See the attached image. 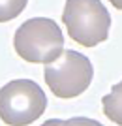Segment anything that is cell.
<instances>
[{"label": "cell", "instance_id": "1", "mask_svg": "<svg viewBox=\"0 0 122 126\" xmlns=\"http://www.w3.org/2000/svg\"><path fill=\"white\" fill-rule=\"evenodd\" d=\"M13 47L27 62L51 64L64 53V36L53 19L34 17L15 30Z\"/></svg>", "mask_w": 122, "mask_h": 126}, {"label": "cell", "instance_id": "2", "mask_svg": "<svg viewBox=\"0 0 122 126\" xmlns=\"http://www.w3.org/2000/svg\"><path fill=\"white\" fill-rule=\"evenodd\" d=\"M62 23L75 43L94 47L109 36L111 15L101 0H66Z\"/></svg>", "mask_w": 122, "mask_h": 126}, {"label": "cell", "instance_id": "3", "mask_svg": "<svg viewBox=\"0 0 122 126\" xmlns=\"http://www.w3.org/2000/svg\"><path fill=\"white\" fill-rule=\"evenodd\" d=\"M47 109V96L32 79H15L0 89V121L8 126H28Z\"/></svg>", "mask_w": 122, "mask_h": 126}, {"label": "cell", "instance_id": "4", "mask_svg": "<svg viewBox=\"0 0 122 126\" xmlns=\"http://www.w3.org/2000/svg\"><path fill=\"white\" fill-rule=\"evenodd\" d=\"M94 68L85 55L66 49L54 62L45 64L43 79L56 98L69 100L83 94L92 83Z\"/></svg>", "mask_w": 122, "mask_h": 126}, {"label": "cell", "instance_id": "5", "mask_svg": "<svg viewBox=\"0 0 122 126\" xmlns=\"http://www.w3.org/2000/svg\"><path fill=\"white\" fill-rule=\"evenodd\" d=\"M101 105H103V115L111 122L122 126V81L113 85L111 92L101 98Z\"/></svg>", "mask_w": 122, "mask_h": 126}, {"label": "cell", "instance_id": "6", "mask_svg": "<svg viewBox=\"0 0 122 126\" xmlns=\"http://www.w3.org/2000/svg\"><path fill=\"white\" fill-rule=\"evenodd\" d=\"M28 0H0V23H8L21 15Z\"/></svg>", "mask_w": 122, "mask_h": 126}, {"label": "cell", "instance_id": "7", "mask_svg": "<svg viewBox=\"0 0 122 126\" xmlns=\"http://www.w3.org/2000/svg\"><path fill=\"white\" fill-rule=\"evenodd\" d=\"M60 126H103V124L94 119H88V117H73V119L62 121Z\"/></svg>", "mask_w": 122, "mask_h": 126}, {"label": "cell", "instance_id": "8", "mask_svg": "<svg viewBox=\"0 0 122 126\" xmlns=\"http://www.w3.org/2000/svg\"><path fill=\"white\" fill-rule=\"evenodd\" d=\"M60 124H62L60 119H51V121H45L41 126H60Z\"/></svg>", "mask_w": 122, "mask_h": 126}, {"label": "cell", "instance_id": "9", "mask_svg": "<svg viewBox=\"0 0 122 126\" xmlns=\"http://www.w3.org/2000/svg\"><path fill=\"white\" fill-rule=\"evenodd\" d=\"M109 2H111V4L115 6L117 10H120V11H122V0H109Z\"/></svg>", "mask_w": 122, "mask_h": 126}]
</instances>
